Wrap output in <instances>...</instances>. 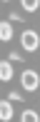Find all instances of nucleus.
<instances>
[{"label":"nucleus","instance_id":"f257e3e1","mask_svg":"<svg viewBox=\"0 0 40 122\" xmlns=\"http://www.w3.org/2000/svg\"><path fill=\"white\" fill-rule=\"evenodd\" d=\"M20 45L25 47V50H30V52H35L38 45H40V40H38V32H33V30H25L20 35Z\"/></svg>","mask_w":40,"mask_h":122},{"label":"nucleus","instance_id":"f03ea898","mask_svg":"<svg viewBox=\"0 0 40 122\" xmlns=\"http://www.w3.org/2000/svg\"><path fill=\"white\" fill-rule=\"evenodd\" d=\"M20 85L25 87V90H38V72H33V70H25V72L20 75Z\"/></svg>","mask_w":40,"mask_h":122},{"label":"nucleus","instance_id":"7ed1b4c3","mask_svg":"<svg viewBox=\"0 0 40 122\" xmlns=\"http://www.w3.org/2000/svg\"><path fill=\"white\" fill-rule=\"evenodd\" d=\"M0 115H3V120H13V100H3V105H0Z\"/></svg>","mask_w":40,"mask_h":122},{"label":"nucleus","instance_id":"20e7f679","mask_svg":"<svg viewBox=\"0 0 40 122\" xmlns=\"http://www.w3.org/2000/svg\"><path fill=\"white\" fill-rule=\"evenodd\" d=\"M0 75H3V80H13V60H5L3 65H0Z\"/></svg>","mask_w":40,"mask_h":122},{"label":"nucleus","instance_id":"39448f33","mask_svg":"<svg viewBox=\"0 0 40 122\" xmlns=\"http://www.w3.org/2000/svg\"><path fill=\"white\" fill-rule=\"evenodd\" d=\"M0 35H3V40H5V42L13 37V23H10V20H5V23L0 25Z\"/></svg>","mask_w":40,"mask_h":122},{"label":"nucleus","instance_id":"423d86ee","mask_svg":"<svg viewBox=\"0 0 40 122\" xmlns=\"http://www.w3.org/2000/svg\"><path fill=\"white\" fill-rule=\"evenodd\" d=\"M20 5L28 10V13H35V10H38V5H40V0H20Z\"/></svg>","mask_w":40,"mask_h":122},{"label":"nucleus","instance_id":"0eeeda50","mask_svg":"<svg viewBox=\"0 0 40 122\" xmlns=\"http://www.w3.org/2000/svg\"><path fill=\"white\" fill-rule=\"evenodd\" d=\"M20 122H38V112H33V110H25V112L20 115Z\"/></svg>","mask_w":40,"mask_h":122},{"label":"nucleus","instance_id":"6e6552de","mask_svg":"<svg viewBox=\"0 0 40 122\" xmlns=\"http://www.w3.org/2000/svg\"><path fill=\"white\" fill-rule=\"evenodd\" d=\"M10 100H13V102H20L23 95H20V92H10Z\"/></svg>","mask_w":40,"mask_h":122},{"label":"nucleus","instance_id":"1a4fd4ad","mask_svg":"<svg viewBox=\"0 0 40 122\" xmlns=\"http://www.w3.org/2000/svg\"><path fill=\"white\" fill-rule=\"evenodd\" d=\"M5 3H8V0H5Z\"/></svg>","mask_w":40,"mask_h":122}]
</instances>
